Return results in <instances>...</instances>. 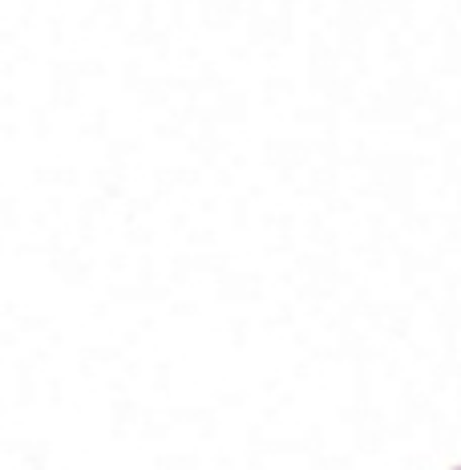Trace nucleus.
I'll return each instance as SVG.
<instances>
[]
</instances>
